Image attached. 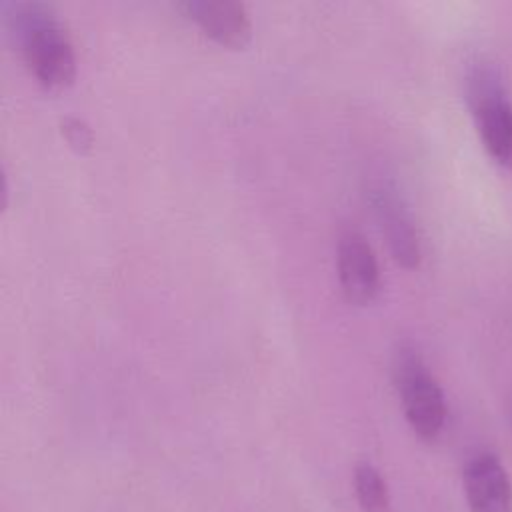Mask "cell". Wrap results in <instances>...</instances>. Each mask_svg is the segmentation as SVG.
I'll return each instance as SVG.
<instances>
[{
  "mask_svg": "<svg viewBox=\"0 0 512 512\" xmlns=\"http://www.w3.org/2000/svg\"><path fill=\"white\" fill-rule=\"evenodd\" d=\"M374 210L380 220L382 232L388 240L392 256L406 268H414L420 262V244L414 222L398 194L388 186H378L372 194Z\"/></svg>",
  "mask_w": 512,
  "mask_h": 512,
  "instance_id": "7",
  "label": "cell"
},
{
  "mask_svg": "<svg viewBox=\"0 0 512 512\" xmlns=\"http://www.w3.org/2000/svg\"><path fill=\"white\" fill-rule=\"evenodd\" d=\"M338 276L344 296L354 304H368L380 290V270L368 240L346 230L338 240Z\"/></svg>",
  "mask_w": 512,
  "mask_h": 512,
  "instance_id": "4",
  "label": "cell"
},
{
  "mask_svg": "<svg viewBox=\"0 0 512 512\" xmlns=\"http://www.w3.org/2000/svg\"><path fill=\"white\" fill-rule=\"evenodd\" d=\"M462 482L470 512H512V484L494 454L472 456L464 466Z\"/></svg>",
  "mask_w": 512,
  "mask_h": 512,
  "instance_id": "5",
  "label": "cell"
},
{
  "mask_svg": "<svg viewBox=\"0 0 512 512\" xmlns=\"http://www.w3.org/2000/svg\"><path fill=\"white\" fill-rule=\"evenodd\" d=\"M394 378L410 428L422 440H434L446 420V400L440 384L412 348H400Z\"/></svg>",
  "mask_w": 512,
  "mask_h": 512,
  "instance_id": "3",
  "label": "cell"
},
{
  "mask_svg": "<svg viewBox=\"0 0 512 512\" xmlns=\"http://www.w3.org/2000/svg\"><path fill=\"white\" fill-rule=\"evenodd\" d=\"M354 492L362 512H392L390 492L382 474L368 462H360L354 470Z\"/></svg>",
  "mask_w": 512,
  "mask_h": 512,
  "instance_id": "8",
  "label": "cell"
},
{
  "mask_svg": "<svg viewBox=\"0 0 512 512\" xmlns=\"http://www.w3.org/2000/svg\"><path fill=\"white\" fill-rule=\"evenodd\" d=\"M10 22L34 76L46 88L68 86L76 74V58L66 30L50 8L42 4H20L16 6V16H10Z\"/></svg>",
  "mask_w": 512,
  "mask_h": 512,
  "instance_id": "1",
  "label": "cell"
},
{
  "mask_svg": "<svg viewBox=\"0 0 512 512\" xmlns=\"http://www.w3.org/2000/svg\"><path fill=\"white\" fill-rule=\"evenodd\" d=\"M180 8L216 42L242 48L250 42L252 22L242 2L234 0H192Z\"/></svg>",
  "mask_w": 512,
  "mask_h": 512,
  "instance_id": "6",
  "label": "cell"
},
{
  "mask_svg": "<svg viewBox=\"0 0 512 512\" xmlns=\"http://www.w3.org/2000/svg\"><path fill=\"white\" fill-rule=\"evenodd\" d=\"M62 134H64L66 142H68L72 148L80 150V152L88 150V148L92 146V140H94L90 126H88L84 120L72 118V116H68V118L62 120Z\"/></svg>",
  "mask_w": 512,
  "mask_h": 512,
  "instance_id": "9",
  "label": "cell"
},
{
  "mask_svg": "<svg viewBox=\"0 0 512 512\" xmlns=\"http://www.w3.org/2000/svg\"><path fill=\"white\" fill-rule=\"evenodd\" d=\"M468 100L486 152L512 168V104L492 66H476L468 76Z\"/></svg>",
  "mask_w": 512,
  "mask_h": 512,
  "instance_id": "2",
  "label": "cell"
}]
</instances>
